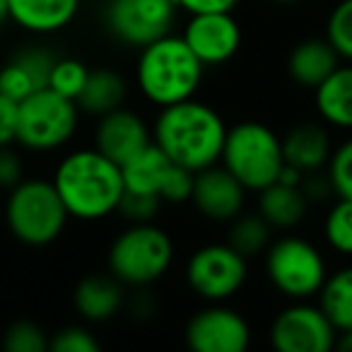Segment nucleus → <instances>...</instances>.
I'll use <instances>...</instances> for the list:
<instances>
[{
  "label": "nucleus",
  "instance_id": "nucleus-3",
  "mask_svg": "<svg viewBox=\"0 0 352 352\" xmlns=\"http://www.w3.org/2000/svg\"><path fill=\"white\" fill-rule=\"evenodd\" d=\"M138 51L140 54L135 60V85L152 107H171L196 97L206 65L193 56L182 34L169 32Z\"/></svg>",
  "mask_w": 352,
  "mask_h": 352
},
{
  "label": "nucleus",
  "instance_id": "nucleus-9",
  "mask_svg": "<svg viewBox=\"0 0 352 352\" xmlns=\"http://www.w3.org/2000/svg\"><path fill=\"white\" fill-rule=\"evenodd\" d=\"M249 280V258L227 241H212L191 254L186 263V283L203 302H230Z\"/></svg>",
  "mask_w": 352,
  "mask_h": 352
},
{
  "label": "nucleus",
  "instance_id": "nucleus-34",
  "mask_svg": "<svg viewBox=\"0 0 352 352\" xmlns=\"http://www.w3.org/2000/svg\"><path fill=\"white\" fill-rule=\"evenodd\" d=\"M49 350L54 352H97L99 340L85 326H65L49 338Z\"/></svg>",
  "mask_w": 352,
  "mask_h": 352
},
{
  "label": "nucleus",
  "instance_id": "nucleus-16",
  "mask_svg": "<svg viewBox=\"0 0 352 352\" xmlns=\"http://www.w3.org/2000/svg\"><path fill=\"white\" fill-rule=\"evenodd\" d=\"M56 56L46 49H25L0 68V94L20 104L36 89L49 87Z\"/></svg>",
  "mask_w": 352,
  "mask_h": 352
},
{
  "label": "nucleus",
  "instance_id": "nucleus-39",
  "mask_svg": "<svg viewBox=\"0 0 352 352\" xmlns=\"http://www.w3.org/2000/svg\"><path fill=\"white\" fill-rule=\"evenodd\" d=\"M10 20V8H8V0H0V27Z\"/></svg>",
  "mask_w": 352,
  "mask_h": 352
},
{
  "label": "nucleus",
  "instance_id": "nucleus-7",
  "mask_svg": "<svg viewBox=\"0 0 352 352\" xmlns=\"http://www.w3.org/2000/svg\"><path fill=\"white\" fill-rule=\"evenodd\" d=\"M80 123L75 99L54 92L51 87L36 89L17 104V145L32 152H54L73 140Z\"/></svg>",
  "mask_w": 352,
  "mask_h": 352
},
{
  "label": "nucleus",
  "instance_id": "nucleus-20",
  "mask_svg": "<svg viewBox=\"0 0 352 352\" xmlns=\"http://www.w3.org/2000/svg\"><path fill=\"white\" fill-rule=\"evenodd\" d=\"M340 63V56L328 44L326 36H309L289 51L287 75L299 87L316 89Z\"/></svg>",
  "mask_w": 352,
  "mask_h": 352
},
{
  "label": "nucleus",
  "instance_id": "nucleus-23",
  "mask_svg": "<svg viewBox=\"0 0 352 352\" xmlns=\"http://www.w3.org/2000/svg\"><path fill=\"white\" fill-rule=\"evenodd\" d=\"M128 97V82L123 80V75H118L116 70L99 68L89 70L87 82H85L82 92L78 94L75 104L80 111L89 113V116H104V113L113 111V109L123 107Z\"/></svg>",
  "mask_w": 352,
  "mask_h": 352
},
{
  "label": "nucleus",
  "instance_id": "nucleus-27",
  "mask_svg": "<svg viewBox=\"0 0 352 352\" xmlns=\"http://www.w3.org/2000/svg\"><path fill=\"white\" fill-rule=\"evenodd\" d=\"M323 239L336 254L352 256V201L338 198L323 220Z\"/></svg>",
  "mask_w": 352,
  "mask_h": 352
},
{
  "label": "nucleus",
  "instance_id": "nucleus-8",
  "mask_svg": "<svg viewBox=\"0 0 352 352\" xmlns=\"http://www.w3.org/2000/svg\"><path fill=\"white\" fill-rule=\"evenodd\" d=\"M263 258L268 283L289 302L314 299L328 275L321 249L304 236L287 234L270 241Z\"/></svg>",
  "mask_w": 352,
  "mask_h": 352
},
{
  "label": "nucleus",
  "instance_id": "nucleus-4",
  "mask_svg": "<svg viewBox=\"0 0 352 352\" xmlns=\"http://www.w3.org/2000/svg\"><path fill=\"white\" fill-rule=\"evenodd\" d=\"M174 263V241L155 222H128L107 254L109 273L126 287H150L169 273Z\"/></svg>",
  "mask_w": 352,
  "mask_h": 352
},
{
  "label": "nucleus",
  "instance_id": "nucleus-11",
  "mask_svg": "<svg viewBox=\"0 0 352 352\" xmlns=\"http://www.w3.org/2000/svg\"><path fill=\"white\" fill-rule=\"evenodd\" d=\"M270 345L280 352H328L336 347L338 331L318 302H289L270 323Z\"/></svg>",
  "mask_w": 352,
  "mask_h": 352
},
{
  "label": "nucleus",
  "instance_id": "nucleus-13",
  "mask_svg": "<svg viewBox=\"0 0 352 352\" xmlns=\"http://www.w3.org/2000/svg\"><path fill=\"white\" fill-rule=\"evenodd\" d=\"M182 39L206 68L225 65L241 49V27L232 12L188 15Z\"/></svg>",
  "mask_w": 352,
  "mask_h": 352
},
{
  "label": "nucleus",
  "instance_id": "nucleus-12",
  "mask_svg": "<svg viewBox=\"0 0 352 352\" xmlns=\"http://www.w3.org/2000/svg\"><path fill=\"white\" fill-rule=\"evenodd\" d=\"M184 338L196 352H244L251 345V326L225 302H208L188 318Z\"/></svg>",
  "mask_w": 352,
  "mask_h": 352
},
{
  "label": "nucleus",
  "instance_id": "nucleus-26",
  "mask_svg": "<svg viewBox=\"0 0 352 352\" xmlns=\"http://www.w3.org/2000/svg\"><path fill=\"white\" fill-rule=\"evenodd\" d=\"M230 225L227 232V244L234 251H239L244 258H256L265 254V249L273 241V227L256 212H239Z\"/></svg>",
  "mask_w": 352,
  "mask_h": 352
},
{
  "label": "nucleus",
  "instance_id": "nucleus-30",
  "mask_svg": "<svg viewBox=\"0 0 352 352\" xmlns=\"http://www.w3.org/2000/svg\"><path fill=\"white\" fill-rule=\"evenodd\" d=\"M89 68L78 58H56L49 75V87L68 99H78L87 82Z\"/></svg>",
  "mask_w": 352,
  "mask_h": 352
},
{
  "label": "nucleus",
  "instance_id": "nucleus-31",
  "mask_svg": "<svg viewBox=\"0 0 352 352\" xmlns=\"http://www.w3.org/2000/svg\"><path fill=\"white\" fill-rule=\"evenodd\" d=\"M3 347L8 352H46L49 336L34 321H12L3 333Z\"/></svg>",
  "mask_w": 352,
  "mask_h": 352
},
{
  "label": "nucleus",
  "instance_id": "nucleus-21",
  "mask_svg": "<svg viewBox=\"0 0 352 352\" xmlns=\"http://www.w3.org/2000/svg\"><path fill=\"white\" fill-rule=\"evenodd\" d=\"M311 92L316 113L326 126L352 131V63H340Z\"/></svg>",
  "mask_w": 352,
  "mask_h": 352
},
{
  "label": "nucleus",
  "instance_id": "nucleus-28",
  "mask_svg": "<svg viewBox=\"0 0 352 352\" xmlns=\"http://www.w3.org/2000/svg\"><path fill=\"white\" fill-rule=\"evenodd\" d=\"M328 44L336 49L340 60L352 63V0H338L328 12L326 34Z\"/></svg>",
  "mask_w": 352,
  "mask_h": 352
},
{
  "label": "nucleus",
  "instance_id": "nucleus-25",
  "mask_svg": "<svg viewBox=\"0 0 352 352\" xmlns=\"http://www.w3.org/2000/svg\"><path fill=\"white\" fill-rule=\"evenodd\" d=\"M316 302L338 333L352 331V265H342L326 275Z\"/></svg>",
  "mask_w": 352,
  "mask_h": 352
},
{
  "label": "nucleus",
  "instance_id": "nucleus-29",
  "mask_svg": "<svg viewBox=\"0 0 352 352\" xmlns=\"http://www.w3.org/2000/svg\"><path fill=\"white\" fill-rule=\"evenodd\" d=\"M326 179L336 198L352 201V135L333 147L326 164Z\"/></svg>",
  "mask_w": 352,
  "mask_h": 352
},
{
  "label": "nucleus",
  "instance_id": "nucleus-38",
  "mask_svg": "<svg viewBox=\"0 0 352 352\" xmlns=\"http://www.w3.org/2000/svg\"><path fill=\"white\" fill-rule=\"evenodd\" d=\"M338 347H342V350H352V331L347 333H338Z\"/></svg>",
  "mask_w": 352,
  "mask_h": 352
},
{
  "label": "nucleus",
  "instance_id": "nucleus-15",
  "mask_svg": "<svg viewBox=\"0 0 352 352\" xmlns=\"http://www.w3.org/2000/svg\"><path fill=\"white\" fill-rule=\"evenodd\" d=\"M150 142L152 128L142 121L140 113L126 107H118L99 116L97 128H94V147L116 164L131 160L135 152H140Z\"/></svg>",
  "mask_w": 352,
  "mask_h": 352
},
{
  "label": "nucleus",
  "instance_id": "nucleus-19",
  "mask_svg": "<svg viewBox=\"0 0 352 352\" xmlns=\"http://www.w3.org/2000/svg\"><path fill=\"white\" fill-rule=\"evenodd\" d=\"M82 0H8L10 20L30 34H56L78 17Z\"/></svg>",
  "mask_w": 352,
  "mask_h": 352
},
{
  "label": "nucleus",
  "instance_id": "nucleus-10",
  "mask_svg": "<svg viewBox=\"0 0 352 352\" xmlns=\"http://www.w3.org/2000/svg\"><path fill=\"white\" fill-rule=\"evenodd\" d=\"M174 0H109L104 8V25L109 34L128 49H142L174 30Z\"/></svg>",
  "mask_w": 352,
  "mask_h": 352
},
{
  "label": "nucleus",
  "instance_id": "nucleus-36",
  "mask_svg": "<svg viewBox=\"0 0 352 352\" xmlns=\"http://www.w3.org/2000/svg\"><path fill=\"white\" fill-rule=\"evenodd\" d=\"M17 142V102L0 94V145Z\"/></svg>",
  "mask_w": 352,
  "mask_h": 352
},
{
  "label": "nucleus",
  "instance_id": "nucleus-40",
  "mask_svg": "<svg viewBox=\"0 0 352 352\" xmlns=\"http://www.w3.org/2000/svg\"><path fill=\"white\" fill-rule=\"evenodd\" d=\"M270 3H275V6H297L302 0H270Z\"/></svg>",
  "mask_w": 352,
  "mask_h": 352
},
{
  "label": "nucleus",
  "instance_id": "nucleus-33",
  "mask_svg": "<svg viewBox=\"0 0 352 352\" xmlns=\"http://www.w3.org/2000/svg\"><path fill=\"white\" fill-rule=\"evenodd\" d=\"M193 179H196V171L171 162L169 171H166V176H164V184H162L160 198L164 203H171V206L188 203L191 201V191H193Z\"/></svg>",
  "mask_w": 352,
  "mask_h": 352
},
{
  "label": "nucleus",
  "instance_id": "nucleus-22",
  "mask_svg": "<svg viewBox=\"0 0 352 352\" xmlns=\"http://www.w3.org/2000/svg\"><path fill=\"white\" fill-rule=\"evenodd\" d=\"M309 212V201L302 186L275 182L258 191V215L268 222L273 230L289 232L302 225Z\"/></svg>",
  "mask_w": 352,
  "mask_h": 352
},
{
  "label": "nucleus",
  "instance_id": "nucleus-35",
  "mask_svg": "<svg viewBox=\"0 0 352 352\" xmlns=\"http://www.w3.org/2000/svg\"><path fill=\"white\" fill-rule=\"evenodd\" d=\"M25 179V164H22V157L12 150V145H0V188H8Z\"/></svg>",
  "mask_w": 352,
  "mask_h": 352
},
{
  "label": "nucleus",
  "instance_id": "nucleus-2",
  "mask_svg": "<svg viewBox=\"0 0 352 352\" xmlns=\"http://www.w3.org/2000/svg\"><path fill=\"white\" fill-rule=\"evenodd\" d=\"M227 123L217 109L196 97L162 107L152 123V142L174 164L201 171L217 164L225 145Z\"/></svg>",
  "mask_w": 352,
  "mask_h": 352
},
{
  "label": "nucleus",
  "instance_id": "nucleus-1",
  "mask_svg": "<svg viewBox=\"0 0 352 352\" xmlns=\"http://www.w3.org/2000/svg\"><path fill=\"white\" fill-rule=\"evenodd\" d=\"M51 184L65 210L80 222H99L116 215L123 186L121 164L109 160L97 147H80L58 162Z\"/></svg>",
  "mask_w": 352,
  "mask_h": 352
},
{
  "label": "nucleus",
  "instance_id": "nucleus-32",
  "mask_svg": "<svg viewBox=\"0 0 352 352\" xmlns=\"http://www.w3.org/2000/svg\"><path fill=\"white\" fill-rule=\"evenodd\" d=\"M162 206H164V201L160 196L126 191L121 198V206H118V215L126 222H155Z\"/></svg>",
  "mask_w": 352,
  "mask_h": 352
},
{
  "label": "nucleus",
  "instance_id": "nucleus-14",
  "mask_svg": "<svg viewBox=\"0 0 352 352\" xmlns=\"http://www.w3.org/2000/svg\"><path fill=\"white\" fill-rule=\"evenodd\" d=\"M246 193L249 191L217 162V164L208 166V169L196 171L191 201L188 203H193V208H196L201 217L227 225L239 212H244Z\"/></svg>",
  "mask_w": 352,
  "mask_h": 352
},
{
  "label": "nucleus",
  "instance_id": "nucleus-6",
  "mask_svg": "<svg viewBox=\"0 0 352 352\" xmlns=\"http://www.w3.org/2000/svg\"><path fill=\"white\" fill-rule=\"evenodd\" d=\"M70 215L58 191L46 179H22L10 188L6 222L17 241L27 246H49L63 234Z\"/></svg>",
  "mask_w": 352,
  "mask_h": 352
},
{
  "label": "nucleus",
  "instance_id": "nucleus-5",
  "mask_svg": "<svg viewBox=\"0 0 352 352\" xmlns=\"http://www.w3.org/2000/svg\"><path fill=\"white\" fill-rule=\"evenodd\" d=\"M220 164L251 193L278 182L285 166L283 138L261 121H241L227 128Z\"/></svg>",
  "mask_w": 352,
  "mask_h": 352
},
{
  "label": "nucleus",
  "instance_id": "nucleus-18",
  "mask_svg": "<svg viewBox=\"0 0 352 352\" xmlns=\"http://www.w3.org/2000/svg\"><path fill=\"white\" fill-rule=\"evenodd\" d=\"M331 152H333L331 135L316 121L297 123V126H292L283 135L285 164L294 166L302 174H314V171L326 169Z\"/></svg>",
  "mask_w": 352,
  "mask_h": 352
},
{
  "label": "nucleus",
  "instance_id": "nucleus-37",
  "mask_svg": "<svg viewBox=\"0 0 352 352\" xmlns=\"http://www.w3.org/2000/svg\"><path fill=\"white\" fill-rule=\"evenodd\" d=\"M179 12L203 15V12H234L239 0H174Z\"/></svg>",
  "mask_w": 352,
  "mask_h": 352
},
{
  "label": "nucleus",
  "instance_id": "nucleus-17",
  "mask_svg": "<svg viewBox=\"0 0 352 352\" xmlns=\"http://www.w3.org/2000/svg\"><path fill=\"white\" fill-rule=\"evenodd\" d=\"M75 311L89 323L111 321L126 304V285L111 273H94L78 283L73 292Z\"/></svg>",
  "mask_w": 352,
  "mask_h": 352
},
{
  "label": "nucleus",
  "instance_id": "nucleus-24",
  "mask_svg": "<svg viewBox=\"0 0 352 352\" xmlns=\"http://www.w3.org/2000/svg\"><path fill=\"white\" fill-rule=\"evenodd\" d=\"M171 166V160L155 145H145L140 152L126 160L121 164L123 174V186L131 193H152V196H160L162 184H164V176Z\"/></svg>",
  "mask_w": 352,
  "mask_h": 352
}]
</instances>
